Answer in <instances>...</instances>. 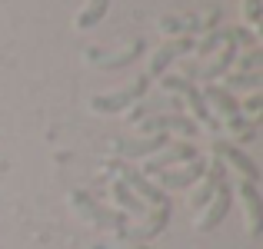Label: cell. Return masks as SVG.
<instances>
[{
  "label": "cell",
  "mask_w": 263,
  "mask_h": 249,
  "mask_svg": "<svg viewBox=\"0 0 263 249\" xmlns=\"http://www.w3.org/2000/svg\"><path fill=\"white\" fill-rule=\"evenodd\" d=\"M223 176H227V163L213 156V160L206 163V173L200 176V179H203V183H200V190L190 196V206H193V210H203V206L210 203L213 193H217V190H220V183H223Z\"/></svg>",
  "instance_id": "obj_13"
},
{
  "label": "cell",
  "mask_w": 263,
  "mask_h": 249,
  "mask_svg": "<svg viewBox=\"0 0 263 249\" xmlns=\"http://www.w3.org/2000/svg\"><path fill=\"white\" fill-rule=\"evenodd\" d=\"M203 173H206V160H193V163L180 166V170L157 173V186H160V190H186V186H193Z\"/></svg>",
  "instance_id": "obj_12"
},
{
  "label": "cell",
  "mask_w": 263,
  "mask_h": 249,
  "mask_svg": "<svg viewBox=\"0 0 263 249\" xmlns=\"http://www.w3.org/2000/svg\"><path fill=\"white\" fill-rule=\"evenodd\" d=\"M230 206H233V186H230V183H220V190L213 193V199L203 206V213L197 216V230H200V233L217 230V226L227 219Z\"/></svg>",
  "instance_id": "obj_7"
},
{
  "label": "cell",
  "mask_w": 263,
  "mask_h": 249,
  "mask_svg": "<svg viewBox=\"0 0 263 249\" xmlns=\"http://www.w3.org/2000/svg\"><path fill=\"white\" fill-rule=\"evenodd\" d=\"M260 87H263V73L257 70V73H230L223 90L237 93V90H260Z\"/></svg>",
  "instance_id": "obj_22"
},
{
  "label": "cell",
  "mask_w": 263,
  "mask_h": 249,
  "mask_svg": "<svg viewBox=\"0 0 263 249\" xmlns=\"http://www.w3.org/2000/svg\"><path fill=\"white\" fill-rule=\"evenodd\" d=\"M110 196H114V199H117V203H120L127 213H134V216H143V213H147V203H140V199H137L134 193H130V186L123 183V179H117V183L110 186Z\"/></svg>",
  "instance_id": "obj_19"
},
{
  "label": "cell",
  "mask_w": 263,
  "mask_h": 249,
  "mask_svg": "<svg viewBox=\"0 0 263 249\" xmlns=\"http://www.w3.org/2000/svg\"><path fill=\"white\" fill-rule=\"evenodd\" d=\"M243 17L247 24H260V0H243Z\"/></svg>",
  "instance_id": "obj_24"
},
{
  "label": "cell",
  "mask_w": 263,
  "mask_h": 249,
  "mask_svg": "<svg viewBox=\"0 0 263 249\" xmlns=\"http://www.w3.org/2000/svg\"><path fill=\"white\" fill-rule=\"evenodd\" d=\"M247 110H250V113H257V110H260V96H257V93L247 100Z\"/></svg>",
  "instance_id": "obj_26"
},
{
  "label": "cell",
  "mask_w": 263,
  "mask_h": 249,
  "mask_svg": "<svg viewBox=\"0 0 263 249\" xmlns=\"http://www.w3.org/2000/svg\"><path fill=\"white\" fill-rule=\"evenodd\" d=\"M90 249H143V246H137V243H97V246H90Z\"/></svg>",
  "instance_id": "obj_25"
},
{
  "label": "cell",
  "mask_w": 263,
  "mask_h": 249,
  "mask_svg": "<svg viewBox=\"0 0 263 249\" xmlns=\"http://www.w3.org/2000/svg\"><path fill=\"white\" fill-rule=\"evenodd\" d=\"M107 10H110V0H90V4L84 7V10L77 13V30H90V27H97L103 17H107Z\"/></svg>",
  "instance_id": "obj_18"
},
{
  "label": "cell",
  "mask_w": 263,
  "mask_h": 249,
  "mask_svg": "<svg viewBox=\"0 0 263 249\" xmlns=\"http://www.w3.org/2000/svg\"><path fill=\"white\" fill-rule=\"evenodd\" d=\"M107 170L120 173V179L130 186V193H134L140 203H150V206H167V203H170L167 193H163L157 183H150V179L143 176L140 170H130V166H123V163H107Z\"/></svg>",
  "instance_id": "obj_5"
},
{
  "label": "cell",
  "mask_w": 263,
  "mask_h": 249,
  "mask_svg": "<svg viewBox=\"0 0 263 249\" xmlns=\"http://www.w3.org/2000/svg\"><path fill=\"white\" fill-rule=\"evenodd\" d=\"M193 160H200V150L193 147V143H183V140H180V143H167L160 153H154L147 160L143 176H157V173L170 170V166H177V163H193Z\"/></svg>",
  "instance_id": "obj_6"
},
{
  "label": "cell",
  "mask_w": 263,
  "mask_h": 249,
  "mask_svg": "<svg viewBox=\"0 0 263 249\" xmlns=\"http://www.w3.org/2000/svg\"><path fill=\"white\" fill-rule=\"evenodd\" d=\"M167 143H170L167 133H150V136H140V140H114V143H110V150H114L117 156H123V160H137V156L160 153Z\"/></svg>",
  "instance_id": "obj_9"
},
{
  "label": "cell",
  "mask_w": 263,
  "mask_h": 249,
  "mask_svg": "<svg viewBox=\"0 0 263 249\" xmlns=\"http://www.w3.org/2000/svg\"><path fill=\"white\" fill-rule=\"evenodd\" d=\"M160 30L163 33H180V37H190V33H197V30H203V20L200 17H163L160 20Z\"/></svg>",
  "instance_id": "obj_20"
},
{
  "label": "cell",
  "mask_w": 263,
  "mask_h": 249,
  "mask_svg": "<svg viewBox=\"0 0 263 249\" xmlns=\"http://www.w3.org/2000/svg\"><path fill=\"white\" fill-rule=\"evenodd\" d=\"M237 196L243 199L247 230H250V236H260V226H263V199H260L257 183H247V179H240V183H237Z\"/></svg>",
  "instance_id": "obj_15"
},
{
  "label": "cell",
  "mask_w": 263,
  "mask_h": 249,
  "mask_svg": "<svg viewBox=\"0 0 263 249\" xmlns=\"http://www.w3.org/2000/svg\"><path fill=\"white\" fill-rule=\"evenodd\" d=\"M233 30L237 27H220V30H213V33H206L200 44H193V50H197V57H210L213 50H217L220 44H227V40H233Z\"/></svg>",
  "instance_id": "obj_21"
},
{
  "label": "cell",
  "mask_w": 263,
  "mask_h": 249,
  "mask_svg": "<svg viewBox=\"0 0 263 249\" xmlns=\"http://www.w3.org/2000/svg\"><path fill=\"white\" fill-rule=\"evenodd\" d=\"M240 47H257V33L247 30V27H237V30H233V40H227L223 53H220L217 60H210V64H186V67H183V77L190 80V83H193V80H206V83H210V80L223 77V73L233 67Z\"/></svg>",
  "instance_id": "obj_1"
},
{
  "label": "cell",
  "mask_w": 263,
  "mask_h": 249,
  "mask_svg": "<svg viewBox=\"0 0 263 249\" xmlns=\"http://www.w3.org/2000/svg\"><path fill=\"white\" fill-rule=\"evenodd\" d=\"M143 47H147L143 40H134V47H127V50L114 53V57H100L97 50H90V53H87V60H90V64H97L100 70H123V67H130V64H134V60L143 53Z\"/></svg>",
  "instance_id": "obj_16"
},
{
  "label": "cell",
  "mask_w": 263,
  "mask_h": 249,
  "mask_svg": "<svg viewBox=\"0 0 263 249\" xmlns=\"http://www.w3.org/2000/svg\"><path fill=\"white\" fill-rule=\"evenodd\" d=\"M70 206L77 210V216H80V219H87L90 226H100V230H114V233L127 230V213L107 210V206H100V203H97L90 193H84V190H73V193H70Z\"/></svg>",
  "instance_id": "obj_2"
},
{
  "label": "cell",
  "mask_w": 263,
  "mask_h": 249,
  "mask_svg": "<svg viewBox=\"0 0 263 249\" xmlns=\"http://www.w3.org/2000/svg\"><path fill=\"white\" fill-rule=\"evenodd\" d=\"M147 90H150V77H147V73H140L130 87L117 90V93L93 96V100H90V110H93V113H123V110H130L137 100H143Z\"/></svg>",
  "instance_id": "obj_4"
},
{
  "label": "cell",
  "mask_w": 263,
  "mask_h": 249,
  "mask_svg": "<svg viewBox=\"0 0 263 249\" xmlns=\"http://www.w3.org/2000/svg\"><path fill=\"white\" fill-rule=\"evenodd\" d=\"M260 64H263V53L253 47L250 53H247L243 60H237V73H257L260 70Z\"/></svg>",
  "instance_id": "obj_23"
},
{
  "label": "cell",
  "mask_w": 263,
  "mask_h": 249,
  "mask_svg": "<svg viewBox=\"0 0 263 249\" xmlns=\"http://www.w3.org/2000/svg\"><path fill=\"white\" fill-rule=\"evenodd\" d=\"M167 223H170V203L167 206H157V213L150 216V223H143V226H137V230H120V243H147V239H154V236H160L163 230H167Z\"/></svg>",
  "instance_id": "obj_14"
},
{
  "label": "cell",
  "mask_w": 263,
  "mask_h": 249,
  "mask_svg": "<svg viewBox=\"0 0 263 249\" xmlns=\"http://www.w3.org/2000/svg\"><path fill=\"white\" fill-rule=\"evenodd\" d=\"M180 103L177 100H170V96H157V100H137V107H134V113H130V123H140V120H147V116H154V113H160V110H177Z\"/></svg>",
  "instance_id": "obj_17"
},
{
  "label": "cell",
  "mask_w": 263,
  "mask_h": 249,
  "mask_svg": "<svg viewBox=\"0 0 263 249\" xmlns=\"http://www.w3.org/2000/svg\"><path fill=\"white\" fill-rule=\"evenodd\" d=\"M160 87L167 90V93H180V96H183V103L190 107V113H193V123H206V127H217V120H213L210 107H206V100H203V90H200L197 83H190L186 77L163 73V77H160Z\"/></svg>",
  "instance_id": "obj_3"
},
{
  "label": "cell",
  "mask_w": 263,
  "mask_h": 249,
  "mask_svg": "<svg viewBox=\"0 0 263 249\" xmlns=\"http://www.w3.org/2000/svg\"><path fill=\"white\" fill-rule=\"evenodd\" d=\"M193 44H197L193 37H174V40H167V44H160L157 53H154V60H150V73H147V77H163L174 60H180L183 53L193 50Z\"/></svg>",
  "instance_id": "obj_11"
},
{
  "label": "cell",
  "mask_w": 263,
  "mask_h": 249,
  "mask_svg": "<svg viewBox=\"0 0 263 249\" xmlns=\"http://www.w3.org/2000/svg\"><path fill=\"white\" fill-rule=\"evenodd\" d=\"M213 156H217V160H223V163H230V166H237L240 176H243L247 183H257V179H260V166H257V160H250V156H247L243 150L237 147V143L217 140V143H213Z\"/></svg>",
  "instance_id": "obj_10"
},
{
  "label": "cell",
  "mask_w": 263,
  "mask_h": 249,
  "mask_svg": "<svg viewBox=\"0 0 263 249\" xmlns=\"http://www.w3.org/2000/svg\"><path fill=\"white\" fill-rule=\"evenodd\" d=\"M137 127L143 130V136L170 133V130H177V133H183V136H197V130H200L186 113H154V116H147V120H140Z\"/></svg>",
  "instance_id": "obj_8"
}]
</instances>
